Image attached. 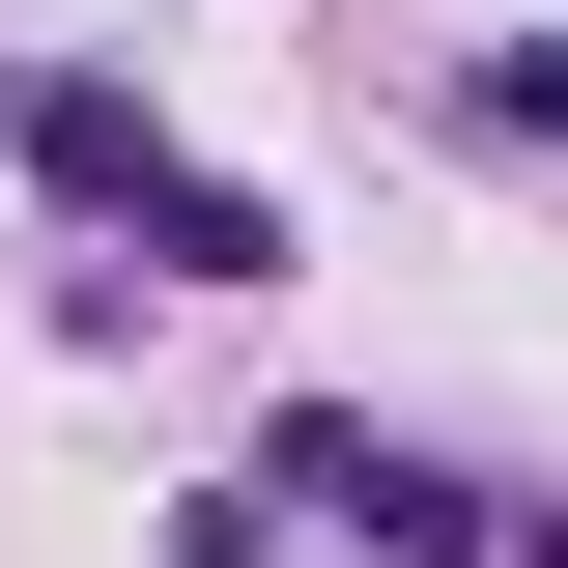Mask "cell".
<instances>
[{
  "label": "cell",
  "instance_id": "3957f363",
  "mask_svg": "<svg viewBox=\"0 0 568 568\" xmlns=\"http://www.w3.org/2000/svg\"><path fill=\"white\" fill-rule=\"evenodd\" d=\"M511 568H568V511H540V540H511Z\"/></svg>",
  "mask_w": 568,
  "mask_h": 568
},
{
  "label": "cell",
  "instance_id": "7a4b0ae2",
  "mask_svg": "<svg viewBox=\"0 0 568 568\" xmlns=\"http://www.w3.org/2000/svg\"><path fill=\"white\" fill-rule=\"evenodd\" d=\"M29 171H58V200H171V142H142V85H29Z\"/></svg>",
  "mask_w": 568,
  "mask_h": 568
},
{
  "label": "cell",
  "instance_id": "6da1fadb",
  "mask_svg": "<svg viewBox=\"0 0 568 568\" xmlns=\"http://www.w3.org/2000/svg\"><path fill=\"white\" fill-rule=\"evenodd\" d=\"M256 484H313V511H342V540H484V511H455V484H426V455H369V426H284V455H256Z\"/></svg>",
  "mask_w": 568,
  "mask_h": 568
}]
</instances>
